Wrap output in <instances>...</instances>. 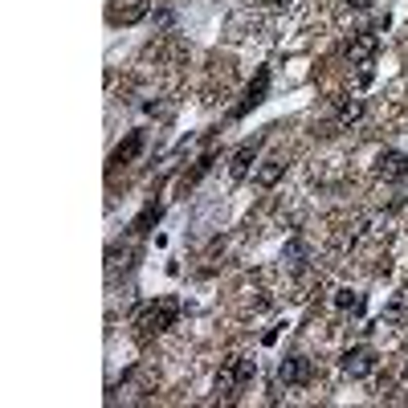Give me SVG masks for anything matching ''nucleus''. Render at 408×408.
I'll return each mask as SVG.
<instances>
[{"label": "nucleus", "instance_id": "obj_1", "mask_svg": "<svg viewBox=\"0 0 408 408\" xmlns=\"http://www.w3.org/2000/svg\"><path fill=\"white\" fill-rule=\"evenodd\" d=\"M258 376V360H233V363H225L221 367V376H217V396H237L249 380Z\"/></svg>", "mask_w": 408, "mask_h": 408}, {"label": "nucleus", "instance_id": "obj_10", "mask_svg": "<svg viewBox=\"0 0 408 408\" xmlns=\"http://www.w3.org/2000/svg\"><path fill=\"white\" fill-rule=\"evenodd\" d=\"M282 176H286V164H282V159H266V164L258 168V176H253V180H258V188H273Z\"/></svg>", "mask_w": 408, "mask_h": 408}, {"label": "nucleus", "instance_id": "obj_5", "mask_svg": "<svg viewBox=\"0 0 408 408\" xmlns=\"http://www.w3.org/2000/svg\"><path fill=\"white\" fill-rule=\"evenodd\" d=\"M262 143H266V135L258 139H245L237 151H233V164H229V176L233 180H245L249 172H253V159H258V151H262Z\"/></svg>", "mask_w": 408, "mask_h": 408}, {"label": "nucleus", "instance_id": "obj_4", "mask_svg": "<svg viewBox=\"0 0 408 408\" xmlns=\"http://www.w3.org/2000/svg\"><path fill=\"white\" fill-rule=\"evenodd\" d=\"M311 360L307 356H286V360L278 363V380L286 384V388H302V384H311Z\"/></svg>", "mask_w": 408, "mask_h": 408}, {"label": "nucleus", "instance_id": "obj_2", "mask_svg": "<svg viewBox=\"0 0 408 408\" xmlns=\"http://www.w3.org/2000/svg\"><path fill=\"white\" fill-rule=\"evenodd\" d=\"M176 318H180V302L176 298H159V302H151L139 315V327L143 331H168V327H176Z\"/></svg>", "mask_w": 408, "mask_h": 408}, {"label": "nucleus", "instance_id": "obj_6", "mask_svg": "<svg viewBox=\"0 0 408 408\" xmlns=\"http://www.w3.org/2000/svg\"><path fill=\"white\" fill-rule=\"evenodd\" d=\"M343 371H347L351 380L371 376V371H376V351H371V347H347V351H343Z\"/></svg>", "mask_w": 408, "mask_h": 408}, {"label": "nucleus", "instance_id": "obj_11", "mask_svg": "<svg viewBox=\"0 0 408 408\" xmlns=\"http://www.w3.org/2000/svg\"><path fill=\"white\" fill-rule=\"evenodd\" d=\"M335 307H339V311L360 315V311H363V294H356V290H335Z\"/></svg>", "mask_w": 408, "mask_h": 408}, {"label": "nucleus", "instance_id": "obj_9", "mask_svg": "<svg viewBox=\"0 0 408 408\" xmlns=\"http://www.w3.org/2000/svg\"><path fill=\"white\" fill-rule=\"evenodd\" d=\"M143 143H147V135H143V131H131V135H127V143H119V147H115L110 164H131L139 151H143Z\"/></svg>", "mask_w": 408, "mask_h": 408}, {"label": "nucleus", "instance_id": "obj_12", "mask_svg": "<svg viewBox=\"0 0 408 408\" xmlns=\"http://www.w3.org/2000/svg\"><path fill=\"white\" fill-rule=\"evenodd\" d=\"M360 115H363V102H360V98H351V102H343V106H339V123H356Z\"/></svg>", "mask_w": 408, "mask_h": 408}, {"label": "nucleus", "instance_id": "obj_3", "mask_svg": "<svg viewBox=\"0 0 408 408\" xmlns=\"http://www.w3.org/2000/svg\"><path fill=\"white\" fill-rule=\"evenodd\" d=\"M266 94H270V70L262 66V70H258V78H253V82L245 86V98H241V102H237V106L229 110V119H245V115H249L253 106H262V102H266Z\"/></svg>", "mask_w": 408, "mask_h": 408}, {"label": "nucleus", "instance_id": "obj_13", "mask_svg": "<svg viewBox=\"0 0 408 408\" xmlns=\"http://www.w3.org/2000/svg\"><path fill=\"white\" fill-rule=\"evenodd\" d=\"M302 253H307V249H302V241H290V245H286V253H282V258H290V266H302V262H298V258H302Z\"/></svg>", "mask_w": 408, "mask_h": 408}, {"label": "nucleus", "instance_id": "obj_8", "mask_svg": "<svg viewBox=\"0 0 408 408\" xmlns=\"http://www.w3.org/2000/svg\"><path fill=\"white\" fill-rule=\"evenodd\" d=\"M376 172H380L384 180H405V176H408V155H405V151H380Z\"/></svg>", "mask_w": 408, "mask_h": 408}, {"label": "nucleus", "instance_id": "obj_7", "mask_svg": "<svg viewBox=\"0 0 408 408\" xmlns=\"http://www.w3.org/2000/svg\"><path fill=\"white\" fill-rule=\"evenodd\" d=\"M376 49H380V33H356L351 41H347V61L351 66H367L371 57H376Z\"/></svg>", "mask_w": 408, "mask_h": 408}]
</instances>
